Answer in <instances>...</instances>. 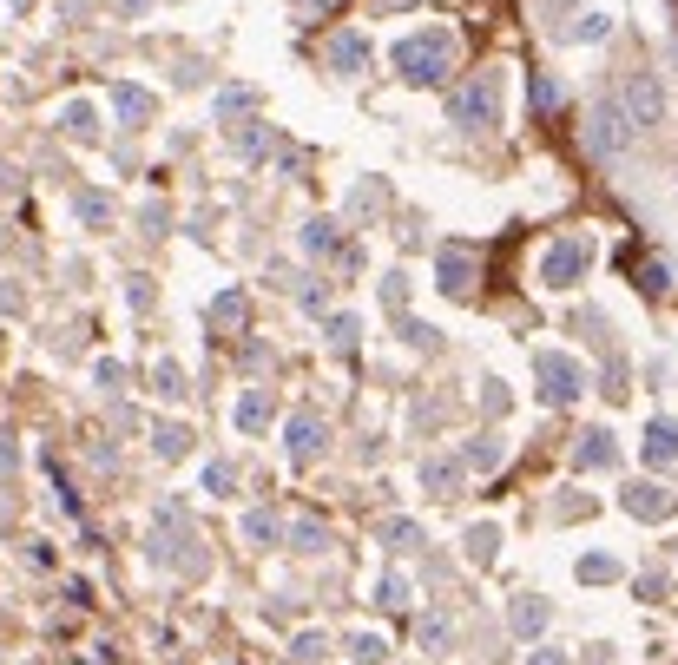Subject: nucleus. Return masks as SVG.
Masks as SVG:
<instances>
[{
    "label": "nucleus",
    "instance_id": "26",
    "mask_svg": "<svg viewBox=\"0 0 678 665\" xmlns=\"http://www.w3.org/2000/svg\"><path fill=\"white\" fill-rule=\"evenodd\" d=\"M145 106H152V99H145L139 86H119V112H126V119H145Z\"/></svg>",
    "mask_w": 678,
    "mask_h": 665
},
{
    "label": "nucleus",
    "instance_id": "19",
    "mask_svg": "<svg viewBox=\"0 0 678 665\" xmlns=\"http://www.w3.org/2000/svg\"><path fill=\"white\" fill-rule=\"evenodd\" d=\"M382 652H389V646H382L376 633H356V639H349V659H356V665H382Z\"/></svg>",
    "mask_w": 678,
    "mask_h": 665
},
{
    "label": "nucleus",
    "instance_id": "6",
    "mask_svg": "<svg viewBox=\"0 0 678 665\" xmlns=\"http://www.w3.org/2000/svg\"><path fill=\"white\" fill-rule=\"evenodd\" d=\"M626 514H639V521H665V514H678V494L659 488V481H639V488H626Z\"/></svg>",
    "mask_w": 678,
    "mask_h": 665
},
{
    "label": "nucleus",
    "instance_id": "14",
    "mask_svg": "<svg viewBox=\"0 0 678 665\" xmlns=\"http://www.w3.org/2000/svg\"><path fill=\"white\" fill-rule=\"evenodd\" d=\"M442 290H448V297H468V257H461V251L442 257Z\"/></svg>",
    "mask_w": 678,
    "mask_h": 665
},
{
    "label": "nucleus",
    "instance_id": "17",
    "mask_svg": "<svg viewBox=\"0 0 678 665\" xmlns=\"http://www.w3.org/2000/svg\"><path fill=\"white\" fill-rule=\"evenodd\" d=\"M494 547H501V534H494V527H468V560H481V567H488Z\"/></svg>",
    "mask_w": 678,
    "mask_h": 665
},
{
    "label": "nucleus",
    "instance_id": "33",
    "mask_svg": "<svg viewBox=\"0 0 678 665\" xmlns=\"http://www.w3.org/2000/svg\"><path fill=\"white\" fill-rule=\"evenodd\" d=\"M527 665H567V659H560V652H540V659H527Z\"/></svg>",
    "mask_w": 678,
    "mask_h": 665
},
{
    "label": "nucleus",
    "instance_id": "24",
    "mask_svg": "<svg viewBox=\"0 0 678 665\" xmlns=\"http://www.w3.org/2000/svg\"><path fill=\"white\" fill-rule=\"evenodd\" d=\"M211 323H231V330H237V323H244V297L231 290L224 303H211Z\"/></svg>",
    "mask_w": 678,
    "mask_h": 665
},
{
    "label": "nucleus",
    "instance_id": "25",
    "mask_svg": "<svg viewBox=\"0 0 678 665\" xmlns=\"http://www.w3.org/2000/svg\"><path fill=\"white\" fill-rule=\"evenodd\" d=\"M527 99H534V106H540V112H553V106H560V86H553V80H547V73H540V80H534V86H527Z\"/></svg>",
    "mask_w": 678,
    "mask_h": 665
},
{
    "label": "nucleus",
    "instance_id": "18",
    "mask_svg": "<svg viewBox=\"0 0 678 665\" xmlns=\"http://www.w3.org/2000/svg\"><path fill=\"white\" fill-rule=\"evenodd\" d=\"M547 626V600H521L514 606V633H540Z\"/></svg>",
    "mask_w": 678,
    "mask_h": 665
},
{
    "label": "nucleus",
    "instance_id": "13",
    "mask_svg": "<svg viewBox=\"0 0 678 665\" xmlns=\"http://www.w3.org/2000/svg\"><path fill=\"white\" fill-rule=\"evenodd\" d=\"M422 481H428V488H435V494L448 501V494L461 488V468H455V461H428V468H422Z\"/></svg>",
    "mask_w": 678,
    "mask_h": 665
},
{
    "label": "nucleus",
    "instance_id": "10",
    "mask_svg": "<svg viewBox=\"0 0 678 665\" xmlns=\"http://www.w3.org/2000/svg\"><path fill=\"white\" fill-rule=\"evenodd\" d=\"M580 468H613V435H606V428L580 435Z\"/></svg>",
    "mask_w": 678,
    "mask_h": 665
},
{
    "label": "nucleus",
    "instance_id": "9",
    "mask_svg": "<svg viewBox=\"0 0 678 665\" xmlns=\"http://www.w3.org/2000/svg\"><path fill=\"white\" fill-rule=\"evenodd\" d=\"M323 442H330V435H323V422H316V415H297V422H290V455H297V461H310Z\"/></svg>",
    "mask_w": 678,
    "mask_h": 665
},
{
    "label": "nucleus",
    "instance_id": "16",
    "mask_svg": "<svg viewBox=\"0 0 678 665\" xmlns=\"http://www.w3.org/2000/svg\"><path fill=\"white\" fill-rule=\"evenodd\" d=\"M606 33H613V14H580V27H567V40H593L600 47Z\"/></svg>",
    "mask_w": 678,
    "mask_h": 665
},
{
    "label": "nucleus",
    "instance_id": "8",
    "mask_svg": "<svg viewBox=\"0 0 678 665\" xmlns=\"http://www.w3.org/2000/svg\"><path fill=\"white\" fill-rule=\"evenodd\" d=\"M646 461H652V468H672V461H678V428L665 422V415L646 428Z\"/></svg>",
    "mask_w": 678,
    "mask_h": 665
},
{
    "label": "nucleus",
    "instance_id": "15",
    "mask_svg": "<svg viewBox=\"0 0 678 665\" xmlns=\"http://www.w3.org/2000/svg\"><path fill=\"white\" fill-rule=\"evenodd\" d=\"M639 290H646V297H665V290H672V270H665L659 257H646V264H639Z\"/></svg>",
    "mask_w": 678,
    "mask_h": 665
},
{
    "label": "nucleus",
    "instance_id": "20",
    "mask_svg": "<svg viewBox=\"0 0 678 665\" xmlns=\"http://www.w3.org/2000/svg\"><path fill=\"white\" fill-rule=\"evenodd\" d=\"M468 468H481V475H488V468H501V442H494V435H481V442L468 448Z\"/></svg>",
    "mask_w": 678,
    "mask_h": 665
},
{
    "label": "nucleus",
    "instance_id": "31",
    "mask_svg": "<svg viewBox=\"0 0 678 665\" xmlns=\"http://www.w3.org/2000/svg\"><path fill=\"white\" fill-rule=\"evenodd\" d=\"M316 652H323V639H316V633H303V639H297V665H310Z\"/></svg>",
    "mask_w": 678,
    "mask_h": 665
},
{
    "label": "nucleus",
    "instance_id": "28",
    "mask_svg": "<svg viewBox=\"0 0 678 665\" xmlns=\"http://www.w3.org/2000/svg\"><path fill=\"white\" fill-rule=\"evenodd\" d=\"M205 488H211V494L231 488V468H224V461H211V468H205Z\"/></svg>",
    "mask_w": 678,
    "mask_h": 665
},
{
    "label": "nucleus",
    "instance_id": "4",
    "mask_svg": "<svg viewBox=\"0 0 678 665\" xmlns=\"http://www.w3.org/2000/svg\"><path fill=\"white\" fill-rule=\"evenodd\" d=\"M586 139H593V152H606V159H619V152H626V145H632V126H626V112H619V106H600V112H593V132H586Z\"/></svg>",
    "mask_w": 678,
    "mask_h": 665
},
{
    "label": "nucleus",
    "instance_id": "21",
    "mask_svg": "<svg viewBox=\"0 0 678 665\" xmlns=\"http://www.w3.org/2000/svg\"><path fill=\"white\" fill-rule=\"evenodd\" d=\"M152 448H158V455H185V448H191V435H185V428H158V435H152Z\"/></svg>",
    "mask_w": 678,
    "mask_h": 665
},
{
    "label": "nucleus",
    "instance_id": "7",
    "mask_svg": "<svg viewBox=\"0 0 678 665\" xmlns=\"http://www.w3.org/2000/svg\"><path fill=\"white\" fill-rule=\"evenodd\" d=\"M626 106H632V119H639V126H659V119H665L659 80H652V73H632V80H626Z\"/></svg>",
    "mask_w": 678,
    "mask_h": 665
},
{
    "label": "nucleus",
    "instance_id": "11",
    "mask_svg": "<svg viewBox=\"0 0 678 665\" xmlns=\"http://www.w3.org/2000/svg\"><path fill=\"white\" fill-rule=\"evenodd\" d=\"M330 60L343 66V73H356V66L369 60V47H363V40H356V33H336V40H330Z\"/></svg>",
    "mask_w": 678,
    "mask_h": 665
},
{
    "label": "nucleus",
    "instance_id": "29",
    "mask_svg": "<svg viewBox=\"0 0 678 665\" xmlns=\"http://www.w3.org/2000/svg\"><path fill=\"white\" fill-rule=\"evenodd\" d=\"M244 534H251V540H277V521H270V514H251V527H244Z\"/></svg>",
    "mask_w": 678,
    "mask_h": 665
},
{
    "label": "nucleus",
    "instance_id": "22",
    "mask_svg": "<svg viewBox=\"0 0 678 665\" xmlns=\"http://www.w3.org/2000/svg\"><path fill=\"white\" fill-rule=\"evenodd\" d=\"M66 132H73V139H93V106H66Z\"/></svg>",
    "mask_w": 678,
    "mask_h": 665
},
{
    "label": "nucleus",
    "instance_id": "3",
    "mask_svg": "<svg viewBox=\"0 0 678 665\" xmlns=\"http://www.w3.org/2000/svg\"><path fill=\"white\" fill-rule=\"evenodd\" d=\"M586 270H593V238H560L547 251V264H540V277H547L553 290H567V284H580Z\"/></svg>",
    "mask_w": 678,
    "mask_h": 665
},
{
    "label": "nucleus",
    "instance_id": "1",
    "mask_svg": "<svg viewBox=\"0 0 678 665\" xmlns=\"http://www.w3.org/2000/svg\"><path fill=\"white\" fill-rule=\"evenodd\" d=\"M448 60H455V33H448V27L409 33V40L395 47V66H402V80H409V86H435V80H448Z\"/></svg>",
    "mask_w": 678,
    "mask_h": 665
},
{
    "label": "nucleus",
    "instance_id": "23",
    "mask_svg": "<svg viewBox=\"0 0 678 665\" xmlns=\"http://www.w3.org/2000/svg\"><path fill=\"white\" fill-rule=\"evenodd\" d=\"M323 547H330V540H323V527H316V521H297V554H323Z\"/></svg>",
    "mask_w": 678,
    "mask_h": 665
},
{
    "label": "nucleus",
    "instance_id": "32",
    "mask_svg": "<svg viewBox=\"0 0 678 665\" xmlns=\"http://www.w3.org/2000/svg\"><path fill=\"white\" fill-rule=\"evenodd\" d=\"M14 461H20V448L7 442V435H0V468H14Z\"/></svg>",
    "mask_w": 678,
    "mask_h": 665
},
{
    "label": "nucleus",
    "instance_id": "5",
    "mask_svg": "<svg viewBox=\"0 0 678 665\" xmlns=\"http://www.w3.org/2000/svg\"><path fill=\"white\" fill-rule=\"evenodd\" d=\"M455 126H494V80H468L455 93Z\"/></svg>",
    "mask_w": 678,
    "mask_h": 665
},
{
    "label": "nucleus",
    "instance_id": "12",
    "mask_svg": "<svg viewBox=\"0 0 678 665\" xmlns=\"http://www.w3.org/2000/svg\"><path fill=\"white\" fill-rule=\"evenodd\" d=\"M264 422H270V396H264V389H251V396L237 402V428H251V435H257Z\"/></svg>",
    "mask_w": 678,
    "mask_h": 665
},
{
    "label": "nucleus",
    "instance_id": "27",
    "mask_svg": "<svg viewBox=\"0 0 678 665\" xmlns=\"http://www.w3.org/2000/svg\"><path fill=\"white\" fill-rule=\"evenodd\" d=\"M613 560H580V580H593V586H600V580H613Z\"/></svg>",
    "mask_w": 678,
    "mask_h": 665
},
{
    "label": "nucleus",
    "instance_id": "2",
    "mask_svg": "<svg viewBox=\"0 0 678 665\" xmlns=\"http://www.w3.org/2000/svg\"><path fill=\"white\" fill-rule=\"evenodd\" d=\"M534 376L547 382V389H540V396H547L553 409H567V402L580 396V382H586V369L573 363V356H560V349H540V356H534Z\"/></svg>",
    "mask_w": 678,
    "mask_h": 665
},
{
    "label": "nucleus",
    "instance_id": "30",
    "mask_svg": "<svg viewBox=\"0 0 678 665\" xmlns=\"http://www.w3.org/2000/svg\"><path fill=\"white\" fill-rule=\"evenodd\" d=\"M330 231H336V224H310V238H303V244H310V251H330V244H336Z\"/></svg>",
    "mask_w": 678,
    "mask_h": 665
}]
</instances>
